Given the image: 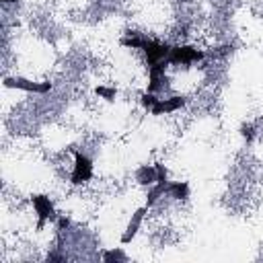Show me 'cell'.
Returning <instances> with one entry per match:
<instances>
[{"label":"cell","mask_w":263,"mask_h":263,"mask_svg":"<svg viewBox=\"0 0 263 263\" xmlns=\"http://www.w3.org/2000/svg\"><path fill=\"white\" fill-rule=\"evenodd\" d=\"M199 60H203V51H197L195 47H189V45H175L166 55L168 64H191Z\"/></svg>","instance_id":"obj_1"},{"label":"cell","mask_w":263,"mask_h":263,"mask_svg":"<svg viewBox=\"0 0 263 263\" xmlns=\"http://www.w3.org/2000/svg\"><path fill=\"white\" fill-rule=\"evenodd\" d=\"M92 177V162L86 154L82 152H76L74 154V171H72V183L74 185H80L84 181H88Z\"/></svg>","instance_id":"obj_2"},{"label":"cell","mask_w":263,"mask_h":263,"mask_svg":"<svg viewBox=\"0 0 263 263\" xmlns=\"http://www.w3.org/2000/svg\"><path fill=\"white\" fill-rule=\"evenodd\" d=\"M142 49H144V53H146L148 66H154V64L166 60V55H168V51H171V45H166V43H158V41H150V39H144Z\"/></svg>","instance_id":"obj_3"},{"label":"cell","mask_w":263,"mask_h":263,"mask_svg":"<svg viewBox=\"0 0 263 263\" xmlns=\"http://www.w3.org/2000/svg\"><path fill=\"white\" fill-rule=\"evenodd\" d=\"M4 84L8 88H21L27 92H47L51 88V82H33L27 78H4Z\"/></svg>","instance_id":"obj_4"},{"label":"cell","mask_w":263,"mask_h":263,"mask_svg":"<svg viewBox=\"0 0 263 263\" xmlns=\"http://www.w3.org/2000/svg\"><path fill=\"white\" fill-rule=\"evenodd\" d=\"M33 208L39 216V226L45 224V220H58L55 216V210H53V203L49 201V197L45 195H35L33 197Z\"/></svg>","instance_id":"obj_5"},{"label":"cell","mask_w":263,"mask_h":263,"mask_svg":"<svg viewBox=\"0 0 263 263\" xmlns=\"http://www.w3.org/2000/svg\"><path fill=\"white\" fill-rule=\"evenodd\" d=\"M185 103V99L181 97H171V99H156V103L152 105V113L154 115H162V113H173L177 109H181Z\"/></svg>","instance_id":"obj_6"},{"label":"cell","mask_w":263,"mask_h":263,"mask_svg":"<svg viewBox=\"0 0 263 263\" xmlns=\"http://www.w3.org/2000/svg\"><path fill=\"white\" fill-rule=\"evenodd\" d=\"M144 214H146V208H140V210L134 212V216H132V220H129V224H127V230H125V234L121 236V242H123V245L129 242V240L136 236V232H138V228H140V222H142Z\"/></svg>","instance_id":"obj_7"},{"label":"cell","mask_w":263,"mask_h":263,"mask_svg":"<svg viewBox=\"0 0 263 263\" xmlns=\"http://www.w3.org/2000/svg\"><path fill=\"white\" fill-rule=\"evenodd\" d=\"M136 179L138 183L142 185H152L158 181V173H156V166H140L138 173H136Z\"/></svg>","instance_id":"obj_8"},{"label":"cell","mask_w":263,"mask_h":263,"mask_svg":"<svg viewBox=\"0 0 263 263\" xmlns=\"http://www.w3.org/2000/svg\"><path fill=\"white\" fill-rule=\"evenodd\" d=\"M166 193L173 195L175 199H187V195H189V185H187L185 181L166 183Z\"/></svg>","instance_id":"obj_9"},{"label":"cell","mask_w":263,"mask_h":263,"mask_svg":"<svg viewBox=\"0 0 263 263\" xmlns=\"http://www.w3.org/2000/svg\"><path fill=\"white\" fill-rule=\"evenodd\" d=\"M166 183H168V181H156V185H154V183L150 185V189H148V197H146V208H150V205H152V203L166 191Z\"/></svg>","instance_id":"obj_10"},{"label":"cell","mask_w":263,"mask_h":263,"mask_svg":"<svg viewBox=\"0 0 263 263\" xmlns=\"http://www.w3.org/2000/svg\"><path fill=\"white\" fill-rule=\"evenodd\" d=\"M105 261H125V255L121 251H107L105 253Z\"/></svg>","instance_id":"obj_11"},{"label":"cell","mask_w":263,"mask_h":263,"mask_svg":"<svg viewBox=\"0 0 263 263\" xmlns=\"http://www.w3.org/2000/svg\"><path fill=\"white\" fill-rule=\"evenodd\" d=\"M154 103H156V97H154L152 92H146V95L142 97V105H144V107L152 109V105H154Z\"/></svg>","instance_id":"obj_12"},{"label":"cell","mask_w":263,"mask_h":263,"mask_svg":"<svg viewBox=\"0 0 263 263\" xmlns=\"http://www.w3.org/2000/svg\"><path fill=\"white\" fill-rule=\"evenodd\" d=\"M97 92H99L101 97H105V99H109V101H111V99L115 97V90H111V88H103V86H99V88H97Z\"/></svg>","instance_id":"obj_13"},{"label":"cell","mask_w":263,"mask_h":263,"mask_svg":"<svg viewBox=\"0 0 263 263\" xmlns=\"http://www.w3.org/2000/svg\"><path fill=\"white\" fill-rule=\"evenodd\" d=\"M156 173H158V181H166V171L162 164H156Z\"/></svg>","instance_id":"obj_14"},{"label":"cell","mask_w":263,"mask_h":263,"mask_svg":"<svg viewBox=\"0 0 263 263\" xmlns=\"http://www.w3.org/2000/svg\"><path fill=\"white\" fill-rule=\"evenodd\" d=\"M242 136L251 140V136H253V132H251V127H242Z\"/></svg>","instance_id":"obj_15"},{"label":"cell","mask_w":263,"mask_h":263,"mask_svg":"<svg viewBox=\"0 0 263 263\" xmlns=\"http://www.w3.org/2000/svg\"><path fill=\"white\" fill-rule=\"evenodd\" d=\"M2 2H16V0H2Z\"/></svg>","instance_id":"obj_16"}]
</instances>
